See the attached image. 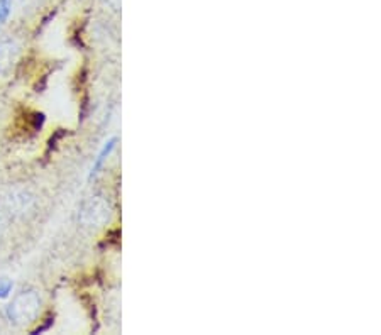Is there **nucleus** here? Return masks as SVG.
I'll list each match as a JSON object with an SVG mask.
<instances>
[{"instance_id": "1", "label": "nucleus", "mask_w": 381, "mask_h": 335, "mask_svg": "<svg viewBox=\"0 0 381 335\" xmlns=\"http://www.w3.org/2000/svg\"><path fill=\"white\" fill-rule=\"evenodd\" d=\"M41 307H43V300H41L39 291L32 288L22 289L6 307V317L12 325L24 327L36 320Z\"/></svg>"}, {"instance_id": "8", "label": "nucleus", "mask_w": 381, "mask_h": 335, "mask_svg": "<svg viewBox=\"0 0 381 335\" xmlns=\"http://www.w3.org/2000/svg\"><path fill=\"white\" fill-rule=\"evenodd\" d=\"M103 4L109 6L112 11H119V7H121V0H103Z\"/></svg>"}, {"instance_id": "6", "label": "nucleus", "mask_w": 381, "mask_h": 335, "mask_svg": "<svg viewBox=\"0 0 381 335\" xmlns=\"http://www.w3.org/2000/svg\"><path fill=\"white\" fill-rule=\"evenodd\" d=\"M14 291V281L9 278H0V300H7Z\"/></svg>"}, {"instance_id": "2", "label": "nucleus", "mask_w": 381, "mask_h": 335, "mask_svg": "<svg viewBox=\"0 0 381 335\" xmlns=\"http://www.w3.org/2000/svg\"><path fill=\"white\" fill-rule=\"evenodd\" d=\"M110 206L109 202L103 197H89L82 204L80 210H78V221H80L82 225L85 227H102L109 222L110 218Z\"/></svg>"}, {"instance_id": "3", "label": "nucleus", "mask_w": 381, "mask_h": 335, "mask_svg": "<svg viewBox=\"0 0 381 335\" xmlns=\"http://www.w3.org/2000/svg\"><path fill=\"white\" fill-rule=\"evenodd\" d=\"M2 205L12 217H22L34 205V195L26 188H14L4 195Z\"/></svg>"}, {"instance_id": "7", "label": "nucleus", "mask_w": 381, "mask_h": 335, "mask_svg": "<svg viewBox=\"0 0 381 335\" xmlns=\"http://www.w3.org/2000/svg\"><path fill=\"white\" fill-rule=\"evenodd\" d=\"M12 14V0H0V26L7 22Z\"/></svg>"}, {"instance_id": "5", "label": "nucleus", "mask_w": 381, "mask_h": 335, "mask_svg": "<svg viewBox=\"0 0 381 335\" xmlns=\"http://www.w3.org/2000/svg\"><path fill=\"white\" fill-rule=\"evenodd\" d=\"M117 144H119V138L117 136H112V138H109L103 143V146L101 147V151H98L97 158L93 159V164L92 168H90V173H89V180H95L98 175L102 173L103 166H105V163L109 161V158L112 156V152L117 149Z\"/></svg>"}, {"instance_id": "4", "label": "nucleus", "mask_w": 381, "mask_h": 335, "mask_svg": "<svg viewBox=\"0 0 381 335\" xmlns=\"http://www.w3.org/2000/svg\"><path fill=\"white\" fill-rule=\"evenodd\" d=\"M19 56V44L15 39H0V77L7 74L12 70Z\"/></svg>"}, {"instance_id": "9", "label": "nucleus", "mask_w": 381, "mask_h": 335, "mask_svg": "<svg viewBox=\"0 0 381 335\" xmlns=\"http://www.w3.org/2000/svg\"><path fill=\"white\" fill-rule=\"evenodd\" d=\"M2 230H4V222H2V217H0V235H2Z\"/></svg>"}]
</instances>
